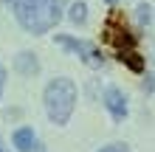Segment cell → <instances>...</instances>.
Here are the masks:
<instances>
[{"label": "cell", "mask_w": 155, "mask_h": 152, "mask_svg": "<svg viewBox=\"0 0 155 152\" xmlns=\"http://www.w3.org/2000/svg\"><path fill=\"white\" fill-rule=\"evenodd\" d=\"M102 40L113 48L116 59L124 62L133 73H141L144 70V57L138 51V37L130 31V25L124 23L121 11H110V17L104 20V28H102Z\"/></svg>", "instance_id": "obj_1"}, {"label": "cell", "mask_w": 155, "mask_h": 152, "mask_svg": "<svg viewBox=\"0 0 155 152\" xmlns=\"http://www.w3.org/2000/svg\"><path fill=\"white\" fill-rule=\"evenodd\" d=\"M14 8L17 20L25 31L45 34L62 20V6L65 0H6Z\"/></svg>", "instance_id": "obj_2"}, {"label": "cell", "mask_w": 155, "mask_h": 152, "mask_svg": "<svg viewBox=\"0 0 155 152\" xmlns=\"http://www.w3.org/2000/svg\"><path fill=\"white\" fill-rule=\"evenodd\" d=\"M74 107H76V85L71 79H65V76L51 79L48 87H45V110H48V118L54 124H68Z\"/></svg>", "instance_id": "obj_3"}, {"label": "cell", "mask_w": 155, "mask_h": 152, "mask_svg": "<svg viewBox=\"0 0 155 152\" xmlns=\"http://www.w3.org/2000/svg\"><path fill=\"white\" fill-rule=\"evenodd\" d=\"M57 42H59V45H65V48H71L79 59H85L90 68H99V65H102V53H99L93 45H87V42L74 40V37H68V34H57Z\"/></svg>", "instance_id": "obj_4"}, {"label": "cell", "mask_w": 155, "mask_h": 152, "mask_svg": "<svg viewBox=\"0 0 155 152\" xmlns=\"http://www.w3.org/2000/svg\"><path fill=\"white\" fill-rule=\"evenodd\" d=\"M104 104H107V110L113 113V118H116V121H124V115H127V102H124L121 90H116V87H107V93H104Z\"/></svg>", "instance_id": "obj_5"}, {"label": "cell", "mask_w": 155, "mask_h": 152, "mask_svg": "<svg viewBox=\"0 0 155 152\" xmlns=\"http://www.w3.org/2000/svg\"><path fill=\"white\" fill-rule=\"evenodd\" d=\"M14 68L20 70V73H37L40 70V62H37V57L34 53H28V51H23V53H17V59H14Z\"/></svg>", "instance_id": "obj_6"}, {"label": "cell", "mask_w": 155, "mask_h": 152, "mask_svg": "<svg viewBox=\"0 0 155 152\" xmlns=\"http://www.w3.org/2000/svg\"><path fill=\"white\" fill-rule=\"evenodd\" d=\"M14 147L20 152H31L34 149V130L31 127H20L14 132Z\"/></svg>", "instance_id": "obj_7"}, {"label": "cell", "mask_w": 155, "mask_h": 152, "mask_svg": "<svg viewBox=\"0 0 155 152\" xmlns=\"http://www.w3.org/2000/svg\"><path fill=\"white\" fill-rule=\"evenodd\" d=\"M68 20H71V23H76V25H82V23L87 20V6L82 3V0L71 6V11H68Z\"/></svg>", "instance_id": "obj_8"}, {"label": "cell", "mask_w": 155, "mask_h": 152, "mask_svg": "<svg viewBox=\"0 0 155 152\" xmlns=\"http://www.w3.org/2000/svg\"><path fill=\"white\" fill-rule=\"evenodd\" d=\"M150 11H152V8H150L147 3H141V6H138V20H141V23H150V17H152Z\"/></svg>", "instance_id": "obj_9"}, {"label": "cell", "mask_w": 155, "mask_h": 152, "mask_svg": "<svg viewBox=\"0 0 155 152\" xmlns=\"http://www.w3.org/2000/svg\"><path fill=\"white\" fill-rule=\"evenodd\" d=\"M99 152H130V149H127L124 144H110V147H102Z\"/></svg>", "instance_id": "obj_10"}, {"label": "cell", "mask_w": 155, "mask_h": 152, "mask_svg": "<svg viewBox=\"0 0 155 152\" xmlns=\"http://www.w3.org/2000/svg\"><path fill=\"white\" fill-rule=\"evenodd\" d=\"M3 82H6V70L0 68V93H3Z\"/></svg>", "instance_id": "obj_11"}, {"label": "cell", "mask_w": 155, "mask_h": 152, "mask_svg": "<svg viewBox=\"0 0 155 152\" xmlns=\"http://www.w3.org/2000/svg\"><path fill=\"white\" fill-rule=\"evenodd\" d=\"M107 3H116V0H107Z\"/></svg>", "instance_id": "obj_12"}, {"label": "cell", "mask_w": 155, "mask_h": 152, "mask_svg": "<svg viewBox=\"0 0 155 152\" xmlns=\"http://www.w3.org/2000/svg\"><path fill=\"white\" fill-rule=\"evenodd\" d=\"M0 152H6V149H0Z\"/></svg>", "instance_id": "obj_13"}]
</instances>
